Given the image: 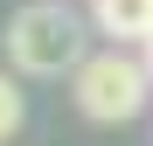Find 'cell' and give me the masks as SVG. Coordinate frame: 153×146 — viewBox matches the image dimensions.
<instances>
[{"label": "cell", "instance_id": "obj_2", "mask_svg": "<svg viewBox=\"0 0 153 146\" xmlns=\"http://www.w3.org/2000/svg\"><path fill=\"white\" fill-rule=\"evenodd\" d=\"M70 97H76V111L97 118V125H125V118H139L146 111V97H153V70L139 49H91L84 63H76V77H70Z\"/></svg>", "mask_w": 153, "mask_h": 146}, {"label": "cell", "instance_id": "obj_1", "mask_svg": "<svg viewBox=\"0 0 153 146\" xmlns=\"http://www.w3.org/2000/svg\"><path fill=\"white\" fill-rule=\"evenodd\" d=\"M91 56V28L70 14V0H28L7 21V63L21 77H76Z\"/></svg>", "mask_w": 153, "mask_h": 146}, {"label": "cell", "instance_id": "obj_4", "mask_svg": "<svg viewBox=\"0 0 153 146\" xmlns=\"http://www.w3.org/2000/svg\"><path fill=\"white\" fill-rule=\"evenodd\" d=\"M21 125H28V97H21V84L7 77V70H0V146H7Z\"/></svg>", "mask_w": 153, "mask_h": 146}, {"label": "cell", "instance_id": "obj_3", "mask_svg": "<svg viewBox=\"0 0 153 146\" xmlns=\"http://www.w3.org/2000/svg\"><path fill=\"white\" fill-rule=\"evenodd\" d=\"M91 28L118 49H139L153 35V0H91Z\"/></svg>", "mask_w": 153, "mask_h": 146}, {"label": "cell", "instance_id": "obj_5", "mask_svg": "<svg viewBox=\"0 0 153 146\" xmlns=\"http://www.w3.org/2000/svg\"><path fill=\"white\" fill-rule=\"evenodd\" d=\"M139 56H146V70H153V35H146V42H139Z\"/></svg>", "mask_w": 153, "mask_h": 146}]
</instances>
